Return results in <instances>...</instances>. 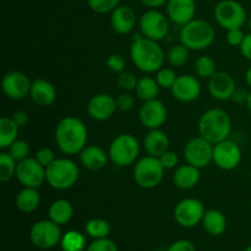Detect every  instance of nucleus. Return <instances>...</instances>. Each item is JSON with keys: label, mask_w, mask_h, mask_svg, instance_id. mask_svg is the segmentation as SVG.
Returning a JSON list of instances; mask_svg holds the SVG:
<instances>
[{"label": "nucleus", "mask_w": 251, "mask_h": 251, "mask_svg": "<svg viewBox=\"0 0 251 251\" xmlns=\"http://www.w3.org/2000/svg\"><path fill=\"white\" fill-rule=\"evenodd\" d=\"M130 56L134 65L146 74L157 73L163 68L166 55L158 42L146 38L144 34H134L130 48Z\"/></svg>", "instance_id": "f257e3e1"}, {"label": "nucleus", "mask_w": 251, "mask_h": 251, "mask_svg": "<svg viewBox=\"0 0 251 251\" xmlns=\"http://www.w3.org/2000/svg\"><path fill=\"white\" fill-rule=\"evenodd\" d=\"M55 142L64 154L73 156L82 151L87 145L88 131L85 123L75 117L63 118L55 127Z\"/></svg>", "instance_id": "f03ea898"}, {"label": "nucleus", "mask_w": 251, "mask_h": 251, "mask_svg": "<svg viewBox=\"0 0 251 251\" xmlns=\"http://www.w3.org/2000/svg\"><path fill=\"white\" fill-rule=\"evenodd\" d=\"M230 131L232 120L227 112L220 108L206 110L199 120V134L212 145L227 140Z\"/></svg>", "instance_id": "7ed1b4c3"}, {"label": "nucleus", "mask_w": 251, "mask_h": 251, "mask_svg": "<svg viewBox=\"0 0 251 251\" xmlns=\"http://www.w3.org/2000/svg\"><path fill=\"white\" fill-rule=\"evenodd\" d=\"M215 37V28L210 22L194 19L181 28L180 43L188 47L190 50H203L213 43Z\"/></svg>", "instance_id": "20e7f679"}, {"label": "nucleus", "mask_w": 251, "mask_h": 251, "mask_svg": "<svg viewBox=\"0 0 251 251\" xmlns=\"http://www.w3.org/2000/svg\"><path fill=\"white\" fill-rule=\"evenodd\" d=\"M80 172L77 164L69 158L55 159L46 168V180L55 190H66L77 183Z\"/></svg>", "instance_id": "39448f33"}, {"label": "nucleus", "mask_w": 251, "mask_h": 251, "mask_svg": "<svg viewBox=\"0 0 251 251\" xmlns=\"http://www.w3.org/2000/svg\"><path fill=\"white\" fill-rule=\"evenodd\" d=\"M108 154L114 166L127 167L136 163L140 154V144L134 135L122 134L113 140Z\"/></svg>", "instance_id": "423d86ee"}, {"label": "nucleus", "mask_w": 251, "mask_h": 251, "mask_svg": "<svg viewBox=\"0 0 251 251\" xmlns=\"http://www.w3.org/2000/svg\"><path fill=\"white\" fill-rule=\"evenodd\" d=\"M164 167L158 157L147 154L139 159L134 167V180L140 188L154 189L161 184L164 176Z\"/></svg>", "instance_id": "0eeeda50"}, {"label": "nucleus", "mask_w": 251, "mask_h": 251, "mask_svg": "<svg viewBox=\"0 0 251 251\" xmlns=\"http://www.w3.org/2000/svg\"><path fill=\"white\" fill-rule=\"evenodd\" d=\"M215 19L227 31L242 28L247 22V11L237 0H222L215 7Z\"/></svg>", "instance_id": "6e6552de"}, {"label": "nucleus", "mask_w": 251, "mask_h": 251, "mask_svg": "<svg viewBox=\"0 0 251 251\" xmlns=\"http://www.w3.org/2000/svg\"><path fill=\"white\" fill-rule=\"evenodd\" d=\"M61 234L60 226L50 220L36 222L29 230V239L32 244L41 250L53 249L60 244Z\"/></svg>", "instance_id": "1a4fd4ad"}, {"label": "nucleus", "mask_w": 251, "mask_h": 251, "mask_svg": "<svg viewBox=\"0 0 251 251\" xmlns=\"http://www.w3.org/2000/svg\"><path fill=\"white\" fill-rule=\"evenodd\" d=\"M205 206L198 199L188 198L179 201L174 208V220L184 228H193L202 222Z\"/></svg>", "instance_id": "9d476101"}, {"label": "nucleus", "mask_w": 251, "mask_h": 251, "mask_svg": "<svg viewBox=\"0 0 251 251\" xmlns=\"http://www.w3.org/2000/svg\"><path fill=\"white\" fill-rule=\"evenodd\" d=\"M213 146L203 137H194L189 140L184 147V158L186 163L198 168H205L213 162Z\"/></svg>", "instance_id": "9b49d317"}, {"label": "nucleus", "mask_w": 251, "mask_h": 251, "mask_svg": "<svg viewBox=\"0 0 251 251\" xmlns=\"http://www.w3.org/2000/svg\"><path fill=\"white\" fill-rule=\"evenodd\" d=\"M140 31L146 38L159 42L167 37L169 24L167 17L157 9H150L140 17Z\"/></svg>", "instance_id": "f8f14e48"}, {"label": "nucleus", "mask_w": 251, "mask_h": 251, "mask_svg": "<svg viewBox=\"0 0 251 251\" xmlns=\"http://www.w3.org/2000/svg\"><path fill=\"white\" fill-rule=\"evenodd\" d=\"M242 162V150L237 142L227 139L213 146V163L223 171H233Z\"/></svg>", "instance_id": "ddd939ff"}, {"label": "nucleus", "mask_w": 251, "mask_h": 251, "mask_svg": "<svg viewBox=\"0 0 251 251\" xmlns=\"http://www.w3.org/2000/svg\"><path fill=\"white\" fill-rule=\"evenodd\" d=\"M16 178L25 188L38 189L46 180V167L42 166L36 158L24 159L17 162Z\"/></svg>", "instance_id": "4468645a"}, {"label": "nucleus", "mask_w": 251, "mask_h": 251, "mask_svg": "<svg viewBox=\"0 0 251 251\" xmlns=\"http://www.w3.org/2000/svg\"><path fill=\"white\" fill-rule=\"evenodd\" d=\"M2 91L10 100H20L29 96L32 82L21 71H10L2 77Z\"/></svg>", "instance_id": "2eb2a0df"}, {"label": "nucleus", "mask_w": 251, "mask_h": 251, "mask_svg": "<svg viewBox=\"0 0 251 251\" xmlns=\"http://www.w3.org/2000/svg\"><path fill=\"white\" fill-rule=\"evenodd\" d=\"M167 108L161 100H151L141 105L139 118L141 124L147 129H161L167 120Z\"/></svg>", "instance_id": "dca6fc26"}, {"label": "nucleus", "mask_w": 251, "mask_h": 251, "mask_svg": "<svg viewBox=\"0 0 251 251\" xmlns=\"http://www.w3.org/2000/svg\"><path fill=\"white\" fill-rule=\"evenodd\" d=\"M171 92L176 100L190 103L198 100L201 95V83L193 75H181L174 82Z\"/></svg>", "instance_id": "f3484780"}, {"label": "nucleus", "mask_w": 251, "mask_h": 251, "mask_svg": "<svg viewBox=\"0 0 251 251\" xmlns=\"http://www.w3.org/2000/svg\"><path fill=\"white\" fill-rule=\"evenodd\" d=\"M117 109V100L108 93H98L93 96L87 104L88 115L97 122L108 120L114 115Z\"/></svg>", "instance_id": "a211bd4d"}, {"label": "nucleus", "mask_w": 251, "mask_h": 251, "mask_svg": "<svg viewBox=\"0 0 251 251\" xmlns=\"http://www.w3.org/2000/svg\"><path fill=\"white\" fill-rule=\"evenodd\" d=\"M235 90H237L235 81L230 74L217 71L212 77L208 78V91L215 100L222 102L232 100Z\"/></svg>", "instance_id": "6ab92c4d"}, {"label": "nucleus", "mask_w": 251, "mask_h": 251, "mask_svg": "<svg viewBox=\"0 0 251 251\" xmlns=\"http://www.w3.org/2000/svg\"><path fill=\"white\" fill-rule=\"evenodd\" d=\"M136 12L127 5H119L110 12V26L118 34H127L136 26Z\"/></svg>", "instance_id": "aec40b11"}, {"label": "nucleus", "mask_w": 251, "mask_h": 251, "mask_svg": "<svg viewBox=\"0 0 251 251\" xmlns=\"http://www.w3.org/2000/svg\"><path fill=\"white\" fill-rule=\"evenodd\" d=\"M168 17L176 25L189 24L196 14L195 0H168L167 2Z\"/></svg>", "instance_id": "412c9836"}, {"label": "nucleus", "mask_w": 251, "mask_h": 251, "mask_svg": "<svg viewBox=\"0 0 251 251\" xmlns=\"http://www.w3.org/2000/svg\"><path fill=\"white\" fill-rule=\"evenodd\" d=\"M29 97L39 107H49L56 100V90L49 81L38 78L32 82Z\"/></svg>", "instance_id": "4be33fe9"}, {"label": "nucleus", "mask_w": 251, "mask_h": 251, "mask_svg": "<svg viewBox=\"0 0 251 251\" xmlns=\"http://www.w3.org/2000/svg\"><path fill=\"white\" fill-rule=\"evenodd\" d=\"M109 154L98 146H86L80 152V162L86 169L92 172L100 171L108 163Z\"/></svg>", "instance_id": "5701e85b"}, {"label": "nucleus", "mask_w": 251, "mask_h": 251, "mask_svg": "<svg viewBox=\"0 0 251 251\" xmlns=\"http://www.w3.org/2000/svg\"><path fill=\"white\" fill-rule=\"evenodd\" d=\"M200 168L189 163L178 167L173 173L174 185L181 190H190V189L195 188L200 181Z\"/></svg>", "instance_id": "b1692460"}, {"label": "nucleus", "mask_w": 251, "mask_h": 251, "mask_svg": "<svg viewBox=\"0 0 251 251\" xmlns=\"http://www.w3.org/2000/svg\"><path fill=\"white\" fill-rule=\"evenodd\" d=\"M144 147L147 154L153 157H161L169 150V137L163 130L152 129L144 140Z\"/></svg>", "instance_id": "393cba45"}, {"label": "nucleus", "mask_w": 251, "mask_h": 251, "mask_svg": "<svg viewBox=\"0 0 251 251\" xmlns=\"http://www.w3.org/2000/svg\"><path fill=\"white\" fill-rule=\"evenodd\" d=\"M49 220L59 226H64L71 221L74 216V207L68 200L65 199H59L55 200L50 205L48 211Z\"/></svg>", "instance_id": "a878e982"}, {"label": "nucleus", "mask_w": 251, "mask_h": 251, "mask_svg": "<svg viewBox=\"0 0 251 251\" xmlns=\"http://www.w3.org/2000/svg\"><path fill=\"white\" fill-rule=\"evenodd\" d=\"M202 225L206 232L211 235H222L227 228V218L221 211L218 210H208L205 212L202 218Z\"/></svg>", "instance_id": "bb28decb"}, {"label": "nucleus", "mask_w": 251, "mask_h": 251, "mask_svg": "<svg viewBox=\"0 0 251 251\" xmlns=\"http://www.w3.org/2000/svg\"><path fill=\"white\" fill-rule=\"evenodd\" d=\"M41 202V195L34 188H25L20 191L15 200L17 210L24 213H31L38 208Z\"/></svg>", "instance_id": "cd10ccee"}, {"label": "nucleus", "mask_w": 251, "mask_h": 251, "mask_svg": "<svg viewBox=\"0 0 251 251\" xmlns=\"http://www.w3.org/2000/svg\"><path fill=\"white\" fill-rule=\"evenodd\" d=\"M19 129L12 118L4 117L0 119V147L2 150L9 149L10 145L17 140Z\"/></svg>", "instance_id": "c85d7f7f"}, {"label": "nucleus", "mask_w": 251, "mask_h": 251, "mask_svg": "<svg viewBox=\"0 0 251 251\" xmlns=\"http://www.w3.org/2000/svg\"><path fill=\"white\" fill-rule=\"evenodd\" d=\"M135 91H136V95L140 100L147 102V100H156L159 93V85L157 83L156 78L144 76V77L139 78Z\"/></svg>", "instance_id": "c756f323"}, {"label": "nucleus", "mask_w": 251, "mask_h": 251, "mask_svg": "<svg viewBox=\"0 0 251 251\" xmlns=\"http://www.w3.org/2000/svg\"><path fill=\"white\" fill-rule=\"evenodd\" d=\"M85 247V237L77 230H70L61 237L60 248L63 251H82Z\"/></svg>", "instance_id": "7c9ffc66"}, {"label": "nucleus", "mask_w": 251, "mask_h": 251, "mask_svg": "<svg viewBox=\"0 0 251 251\" xmlns=\"http://www.w3.org/2000/svg\"><path fill=\"white\" fill-rule=\"evenodd\" d=\"M190 56V49L188 47L184 46L183 43L174 44L167 54V61L169 65L174 66V68H181L185 65Z\"/></svg>", "instance_id": "2f4dec72"}, {"label": "nucleus", "mask_w": 251, "mask_h": 251, "mask_svg": "<svg viewBox=\"0 0 251 251\" xmlns=\"http://www.w3.org/2000/svg\"><path fill=\"white\" fill-rule=\"evenodd\" d=\"M17 161L9 153V152H1L0 153V180L2 183L11 180L16 176Z\"/></svg>", "instance_id": "473e14b6"}, {"label": "nucleus", "mask_w": 251, "mask_h": 251, "mask_svg": "<svg viewBox=\"0 0 251 251\" xmlns=\"http://www.w3.org/2000/svg\"><path fill=\"white\" fill-rule=\"evenodd\" d=\"M85 230L90 237L95 239H102L107 238L110 233V225L103 218H92L86 223Z\"/></svg>", "instance_id": "72a5a7b5"}, {"label": "nucleus", "mask_w": 251, "mask_h": 251, "mask_svg": "<svg viewBox=\"0 0 251 251\" xmlns=\"http://www.w3.org/2000/svg\"><path fill=\"white\" fill-rule=\"evenodd\" d=\"M194 70L199 77L211 78L217 73V65L211 56L202 55L196 59L195 64H194Z\"/></svg>", "instance_id": "f704fd0d"}, {"label": "nucleus", "mask_w": 251, "mask_h": 251, "mask_svg": "<svg viewBox=\"0 0 251 251\" xmlns=\"http://www.w3.org/2000/svg\"><path fill=\"white\" fill-rule=\"evenodd\" d=\"M29 144L25 140H15L9 147V153L16 159L17 162H21L24 159L28 158L29 157Z\"/></svg>", "instance_id": "c9c22d12"}, {"label": "nucleus", "mask_w": 251, "mask_h": 251, "mask_svg": "<svg viewBox=\"0 0 251 251\" xmlns=\"http://www.w3.org/2000/svg\"><path fill=\"white\" fill-rule=\"evenodd\" d=\"M176 78H178V76H176V71L169 68H162L156 73V81L159 87L162 88H169L171 90Z\"/></svg>", "instance_id": "e433bc0d"}, {"label": "nucleus", "mask_w": 251, "mask_h": 251, "mask_svg": "<svg viewBox=\"0 0 251 251\" xmlns=\"http://www.w3.org/2000/svg\"><path fill=\"white\" fill-rule=\"evenodd\" d=\"M120 0H87L91 9L97 14H108L112 12L117 6H119Z\"/></svg>", "instance_id": "4c0bfd02"}, {"label": "nucleus", "mask_w": 251, "mask_h": 251, "mask_svg": "<svg viewBox=\"0 0 251 251\" xmlns=\"http://www.w3.org/2000/svg\"><path fill=\"white\" fill-rule=\"evenodd\" d=\"M137 82H139V78L136 77L134 73L131 71H123V73L119 74L118 76V85L125 91H131L135 90L137 86Z\"/></svg>", "instance_id": "58836bf2"}, {"label": "nucleus", "mask_w": 251, "mask_h": 251, "mask_svg": "<svg viewBox=\"0 0 251 251\" xmlns=\"http://www.w3.org/2000/svg\"><path fill=\"white\" fill-rule=\"evenodd\" d=\"M87 251H118V247L113 240L108 238L95 239L88 245Z\"/></svg>", "instance_id": "ea45409f"}, {"label": "nucleus", "mask_w": 251, "mask_h": 251, "mask_svg": "<svg viewBox=\"0 0 251 251\" xmlns=\"http://www.w3.org/2000/svg\"><path fill=\"white\" fill-rule=\"evenodd\" d=\"M125 65H126V61H125V58L122 54H112L107 59L108 69H110L113 73H123L125 70Z\"/></svg>", "instance_id": "a19ab883"}, {"label": "nucleus", "mask_w": 251, "mask_h": 251, "mask_svg": "<svg viewBox=\"0 0 251 251\" xmlns=\"http://www.w3.org/2000/svg\"><path fill=\"white\" fill-rule=\"evenodd\" d=\"M34 158H36L37 161L42 164V166L46 167V168L48 166H50V164L55 161L54 152L51 151L50 149H48V147H43V149L38 150V151L36 152V156H34Z\"/></svg>", "instance_id": "79ce46f5"}, {"label": "nucleus", "mask_w": 251, "mask_h": 251, "mask_svg": "<svg viewBox=\"0 0 251 251\" xmlns=\"http://www.w3.org/2000/svg\"><path fill=\"white\" fill-rule=\"evenodd\" d=\"M117 105L118 109L123 110V112H129V110H131L135 105L134 97L127 92L122 93V95L118 96Z\"/></svg>", "instance_id": "37998d69"}, {"label": "nucleus", "mask_w": 251, "mask_h": 251, "mask_svg": "<svg viewBox=\"0 0 251 251\" xmlns=\"http://www.w3.org/2000/svg\"><path fill=\"white\" fill-rule=\"evenodd\" d=\"M161 163L163 164L164 169H174L176 168V164H178L179 158H178V154L173 151H167L162 154L161 157H158Z\"/></svg>", "instance_id": "c03bdc74"}, {"label": "nucleus", "mask_w": 251, "mask_h": 251, "mask_svg": "<svg viewBox=\"0 0 251 251\" xmlns=\"http://www.w3.org/2000/svg\"><path fill=\"white\" fill-rule=\"evenodd\" d=\"M245 38L244 32L242 28H234V29H228L227 31V42L229 46L232 47H240Z\"/></svg>", "instance_id": "a18cd8bd"}, {"label": "nucleus", "mask_w": 251, "mask_h": 251, "mask_svg": "<svg viewBox=\"0 0 251 251\" xmlns=\"http://www.w3.org/2000/svg\"><path fill=\"white\" fill-rule=\"evenodd\" d=\"M167 251H196V248L194 247V244L189 240L181 239L174 242L171 247L167 249Z\"/></svg>", "instance_id": "49530a36"}, {"label": "nucleus", "mask_w": 251, "mask_h": 251, "mask_svg": "<svg viewBox=\"0 0 251 251\" xmlns=\"http://www.w3.org/2000/svg\"><path fill=\"white\" fill-rule=\"evenodd\" d=\"M12 119L16 123L17 126L21 129V127L26 126L27 123H28V114H27L25 110H17V112H15L14 115H12Z\"/></svg>", "instance_id": "de8ad7c7"}, {"label": "nucleus", "mask_w": 251, "mask_h": 251, "mask_svg": "<svg viewBox=\"0 0 251 251\" xmlns=\"http://www.w3.org/2000/svg\"><path fill=\"white\" fill-rule=\"evenodd\" d=\"M239 49L243 56H245V58L251 60V33L245 34V38L243 41V43L240 44Z\"/></svg>", "instance_id": "09e8293b"}, {"label": "nucleus", "mask_w": 251, "mask_h": 251, "mask_svg": "<svg viewBox=\"0 0 251 251\" xmlns=\"http://www.w3.org/2000/svg\"><path fill=\"white\" fill-rule=\"evenodd\" d=\"M248 97H249V93L245 90H242V88H237L233 93L232 100L237 104H247Z\"/></svg>", "instance_id": "8fccbe9b"}, {"label": "nucleus", "mask_w": 251, "mask_h": 251, "mask_svg": "<svg viewBox=\"0 0 251 251\" xmlns=\"http://www.w3.org/2000/svg\"><path fill=\"white\" fill-rule=\"evenodd\" d=\"M140 2L145 6L150 7V9H158L163 5H167L168 0H140Z\"/></svg>", "instance_id": "3c124183"}, {"label": "nucleus", "mask_w": 251, "mask_h": 251, "mask_svg": "<svg viewBox=\"0 0 251 251\" xmlns=\"http://www.w3.org/2000/svg\"><path fill=\"white\" fill-rule=\"evenodd\" d=\"M245 81H247L248 86L251 88V66L248 69L247 73H245Z\"/></svg>", "instance_id": "603ef678"}, {"label": "nucleus", "mask_w": 251, "mask_h": 251, "mask_svg": "<svg viewBox=\"0 0 251 251\" xmlns=\"http://www.w3.org/2000/svg\"><path fill=\"white\" fill-rule=\"evenodd\" d=\"M247 108H248V110H249V112L251 113V92L249 93V97H248V100H247Z\"/></svg>", "instance_id": "864d4df0"}, {"label": "nucleus", "mask_w": 251, "mask_h": 251, "mask_svg": "<svg viewBox=\"0 0 251 251\" xmlns=\"http://www.w3.org/2000/svg\"><path fill=\"white\" fill-rule=\"evenodd\" d=\"M243 251H251V245H249V247H248V248H245V249L243 250Z\"/></svg>", "instance_id": "5fc2aeb1"}, {"label": "nucleus", "mask_w": 251, "mask_h": 251, "mask_svg": "<svg viewBox=\"0 0 251 251\" xmlns=\"http://www.w3.org/2000/svg\"><path fill=\"white\" fill-rule=\"evenodd\" d=\"M249 28H250V31H251V17H250V20H249Z\"/></svg>", "instance_id": "6e6d98bb"}]
</instances>
